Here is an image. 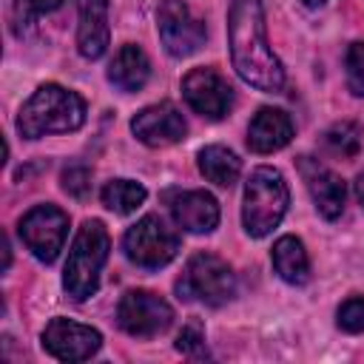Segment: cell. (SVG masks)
<instances>
[{"mask_svg": "<svg viewBox=\"0 0 364 364\" xmlns=\"http://www.w3.org/2000/svg\"><path fill=\"white\" fill-rule=\"evenodd\" d=\"M228 43L236 74L259 91H282L284 68L267 43L264 11L259 0H233L228 11Z\"/></svg>", "mask_w": 364, "mask_h": 364, "instance_id": "1", "label": "cell"}, {"mask_svg": "<svg viewBox=\"0 0 364 364\" xmlns=\"http://www.w3.org/2000/svg\"><path fill=\"white\" fill-rule=\"evenodd\" d=\"M85 122V100L57 82L40 85L17 114V131L26 139L46 134H68Z\"/></svg>", "mask_w": 364, "mask_h": 364, "instance_id": "2", "label": "cell"}, {"mask_svg": "<svg viewBox=\"0 0 364 364\" xmlns=\"http://www.w3.org/2000/svg\"><path fill=\"white\" fill-rule=\"evenodd\" d=\"M108 247H111V239L105 225L100 219L82 222V228L71 242L65 270H63V287L74 301H85L88 296L97 293L100 270L108 259Z\"/></svg>", "mask_w": 364, "mask_h": 364, "instance_id": "3", "label": "cell"}, {"mask_svg": "<svg viewBox=\"0 0 364 364\" xmlns=\"http://www.w3.org/2000/svg\"><path fill=\"white\" fill-rule=\"evenodd\" d=\"M287 205H290V191L284 176L270 165H259L247 176L245 199H242V225L247 236L262 239L273 233V228H279V222L284 219Z\"/></svg>", "mask_w": 364, "mask_h": 364, "instance_id": "4", "label": "cell"}, {"mask_svg": "<svg viewBox=\"0 0 364 364\" xmlns=\"http://www.w3.org/2000/svg\"><path fill=\"white\" fill-rule=\"evenodd\" d=\"M179 299L202 301L208 307H222L236 296V276L230 264L213 253H193L182 279L176 282Z\"/></svg>", "mask_w": 364, "mask_h": 364, "instance_id": "5", "label": "cell"}, {"mask_svg": "<svg viewBox=\"0 0 364 364\" xmlns=\"http://www.w3.org/2000/svg\"><path fill=\"white\" fill-rule=\"evenodd\" d=\"M122 247L134 264L145 270H156L165 267L179 253V236L159 216H142L136 225L128 228Z\"/></svg>", "mask_w": 364, "mask_h": 364, "instance_id": "6", "label": "cell"}, {"mask_svg": "<svg viewBox=\"0 0 364 364\" xmlns=\"http://www.w3.org/2000/svg\"><path fill=\"white\" fill-rule=\"evenodd\" d=\"M20 239L31 250L34 259L51 264L68 236V216L57 205H34L23 219H20Z\"/></svg>", "mask_w": 364, "mask_h": 364, "instance_id": "7", "label": "cell"}, {"mask_svg": "<svg viewBox=\"0 0 364 364\" xmlns=\"http://www.w3.org/2000/svg\"><path fill=\"white\" fill-rule=\"evenodd\" d=\"M117 321L119 327L134 336V338H151V336H159L171 327L173 321V310L171 304L156 296V293H148V290H128L122 299H119V307H117Z\"/></svg>", "mask_w": 364, "mask_h": 364, "instance_id": "8", "label": "cell"}, {"mask_svg": "<svg viewBox=\"0 0 364 364\" xmlns=\"http://www.w3.org/2000/svg\"><path fill=\"white\" fill-rule=\"evenodd\" d=\"M156 28L171 57H191L205 43V23L188 9L185 0H162L156 11Z\"/></svg>", "mask_w": 364, "mask_h": 364, "instance_id": "9", "label": "cell"}, {"mask_svg": "<svg viewBox=\"0 0 364 364\" xmlns=\"http://www.w3.org/2000/svg\"><path fill=\"white\" fill-rule=\"evenodd\" d=\"M40 338H43V350L60 361H85L102 344L100 330L71 318H60V316L46 324Z\"/></svg>", "mask_w": 364, "mask_h": 364, "instance_id": "10", "label": "cell"}, {"mask_svg": "<svg viewBox=\"0 0 364 364\" xmlns=\"http://www.w3.org/2000/svg\"><path fill=\"white\" fill-rule=\"evenodd\" d=\"M182 97L208 119H222L233 105V88L213 68H191L182 77Z\"/></svg>", "mask_w": 364, "mask_h": 364, "instance_id": "11", "label": "cell"}, {"mask_svg": "<svg viewBox=\"0 0 364 364\" xmlns=\"http://www.w3.org/2000/svg\"><path fill=\"white\" fill-rule=\"evenodd\" d=\"M131 131L134 136L148 145V148H168L179 139H185L188 125L182 119V114L171 105V102H159V105H148L142 108L134 119H131Z\"/></svg>", "mask_w": 364, "mask_h": 364, "instance_id": "12", "label": "cell"}, {"mask_svg": "<svg viewBox=\"0 0 364 364\" xmlns=\"http://www.w3.org/2000/svg\"><path fill=\"white\" fill-rule=\"evenodd\" d=\"M299 171H301V179L316 202V210L324 219H338L344 210V196H347L341 176L333 173L327 165H321L313 156H299Z\"/></svg>", "mask_w": 364, "mask_h": 364, "instance_id": "13", "label": "cell"}, {"mask_svg": "<svg viewBox=\"0 0 364 364\" xmlns=\"http://www.w3.org/2000/svg\"><path fill=\"white\" fill-rule=\"evenodd\" d=\"M165 199L173 222L188 233H210L219 225V205L205 191H171Z\"/></svg>", "mask_w": 364, "mask_h": 364, "instance_id": "14", "label": "cell"}, {"mask_svg": "<svg viewBox=\"0 0 364 364\" xmlns=\"http://www.w3.org/2000/svg\"><path fill=\"white\" fill-rule=\"evenodd\" d=\"M77 51L97 60L108 48V0H77Z\"/></svg>", "mask_w": 364, "mask_h": 364, "instance_id": "15", "label": "cell"}, {"mask_svg": "<svg viewBox=\"0 0 364 364\" xmlns=\"http://www.w3.org/2000/svg\"><path fill=\"white\" fill-rule=\"evenodd\" d=\"M293 139V119L282 108H259L247 125V148L253 154H273Z\"/></svg>", "mask_w": 364, "mask_h": 364, "instance_id": "16", "label": "cell"}, {"mask_svg": "<svg viewBox=\"0 0 364 364\" xmlns=\"http://www.w3.org/2000/svg\"><path fill=\"white\" fill-rule=\"evenodd\" d=\"M148 77H151V63H148V57H145V51L139 48V46H122L117 54H114V60H111V65H108V80L119 88V91H139L145 82H148Z\"/></svg>", "mask_w": 364, "mask_h": 364, "instance_id": "17", "label": "cell"}, {"mask_svg": "<svg viewBox=\"0 0 364 364\" xmlns=\"http://www.w3.org/2000/svg\"><path fill=\"white\" fill-rule=\"evenodd\" d=\"M270 259H273V270L287 282V284H307L310 279V259H307V250L301 245V239L296 236H282L276 239L273 250H270Z\"/></svg>", "mask_w": 364, "mask_h": 364, "instance_id": "18", "label": "cell"}, {"mask_svg": "<svg viewBox=\"0 0 364 364\" xmlns=\"http://www.w3.org/2000/svg\"><path fill=\"white\" fill-rule=\"evenodd\" d=\"M199 171L208 182H213L219 188H230L242 173V162L230 148L208 145V148L199 151Z\"/></svg>", "mask_w": 364, "mask_h": 364, "instance_id": "19", "label": "cell"}, {"mask_svg": "<svg viewBox=\"0 0 364 364\" xmlns=\"http://www.w3.org/2000/svg\"><path fill=\"white\" fill-rule=\"evenodd\" d=\"M145 196H148V191L134 179H111L102 188V205L114 213H122V216L134 213L145 202Z\"/></svg>", "mask_w": 364, "mask_h": 364, "instance_id": "20", "label": "cell"}, {"mask_svg": "<svg viewBox=\"0 0 364 364\" xmlns=\"http://www.w3.org/2000/svg\"><path fill=\"white\" fill-rule=\"evenodd\" d=\"M324 142H327L336 154L353 156V154L358 151V131H355V125L341 122V125H333V128L324 134Z\"/></svg>", "mask_w": 364, "mask_h": 364, "instance_id": "21", "label": "cell"}, {"mask_svg": "<svg viewBox=\"0 0 364 364\" xmlns=\"http://www.w3.org/2000/svg\"><path fill=\"white\" fill-rule=\"evenodd\" d=\"M60 3H63V0H14V23H17V28L34 23V20L43 17V14L57 11Z\"/></svg>", "mask_w": 364, "mask_h": 364, "instance_id": "22", "label": "cell"}, {"mask_svg": "<svg viewBox=\"0 0 364 364\" xmlns=\"http://www.w3.org/2000/svg\"><path fill=\"white\" fill-rule=\"evenodd\" d=\"M338 327L344 333H364V296H350L338 307Z\"/></svg>", "mask_w": 364, "mask_h": 364, "instance_id": "23", "label": "cell"}, {"mask_svg": "<svg viewBox=\"0 0 364 364\" xmlns=\"http://www.w3.org/2000/svg\"><path fill=\"white\" fill-rule=\"evenodd\" d=\"M347 85L353 94L364 97V43H353L347 48Z\"/></svg>", "mask_w": 364, "mask_h": 364, "instance_id": "24", "label": "cell"}, {"mask_svg": "<svg viewBox=\"0 0 364 364\" xmlns=\"http://www.w3.org/2000/svg\"><path fill=\"white\" fill-rule=\"evenodd\" d=\"M176 350L185 355H205V330L199 321H188L176 336Z\"/></svg>", "mask_w": 364, "mask_h": 364, "instance_id": "25", "label": "cell"}, {"mask_svg": "<svg viewBox=\"0 0 364 364\" xmlns=\"http://www.w3.org/2000/svg\"><path fill=\"white\" fill-rule=\"evenodd\" d=\"M88 188H91V173H88V168L71 165V168L63 171V191H68L71 196L82 199V196L88 193Z\"/></svg>", "mask_w": 364, "mask_h": 364, "instance_id": "26", "label": "cell"}, {"mask_svg": "<svg viewBox=\"0 0 364 364\" xmlns=\"http://www.w3.org/2000/svg\"><path fill=\"white\" fill-rule=\"evenodd\" d=\"M355 196H358V202L364 205V171H361L358 179H355Z\"/></svg>", "mask_w": 364, "mask_h": 364, "instance_id": "27", "label": "cell"}, {"mask_svg": "<svg viewBox=\"0 0 364 364\" xmlns=\"http://www.w3.org/2000/svg\"><path fill=\"white\" fill-rule=\"evenodd\" d=\"M301 3H304V6H310V9H318V6H324L327 0H301Z\"/></svg>", "mask_w": 364, "mask_h": 364, "instance_id": "28", "label": "cell"}]
</instances>
